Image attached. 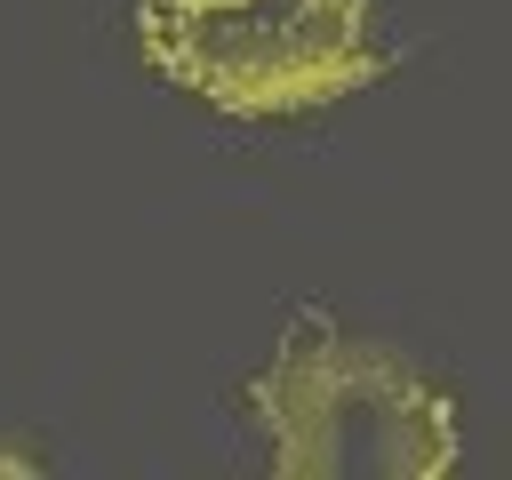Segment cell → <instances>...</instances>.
Masks as SVG:
<instances>
[{
    "mask_svg": "<svg viewBox=\"0 0 512 480\" xmlns=\"http://www.w3.org/2000/svg\"><path fill=\"white\" fill-rule=\"evenodd\" d=\"M264 456L288 480H440L464 456L456 400L384 336L304 320L248 384Z\"/></svg>",
    "mask_w": 512,
    "mask_h": 480,
    "instance_id": "cell-1",
    "label": "cell"
},
{
    "mask_svg": "<svg viewBox=\"0 0 512 480\" xmlns=\"http://www.w3.org/2000/svg\"><path fill=\"white\" fill-rule=\"evenodd\" d=\"M136 48L232 120H304L392 72L368 0H136Z\"/></svg>",
    "mask_w": 512,
    "mask_h": 480,
    "instance_id": "cell-2",
    "label": "cell"
}]
</instances>
